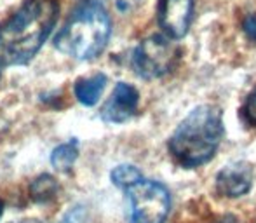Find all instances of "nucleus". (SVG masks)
I'll return each mask as SVG.
<instances>
[{"label":"nucleus","mask_w":256,"mask_h":223,"mask_svg":"<svg viewBox=\"0 0 256 223\" xmlns=\"http://www.w3.org/2000/svg\"><path fill=\"white\" fill-rule=\"evenodd\" d=\"M58 182L52 178L51 174H42L38 178L34 180V183L30 185V196L37 202H48V200L54 199V196L58 194Z\"/></svg>","instance_id":"obj_10"},{"label":"nucleus","mask_w":256,"mask_h":223,"mask_svg":"<svg viewBox=\"0 0 256 223\" xmlns=\"http://www.w3.org/2000/svg\"><path fill=\"white\" fill-rule=\"evenodd\" d=\"M84 220H86V210L82 206H77L68 211L60 223H84Z\"/></svg>","instance_id":"obj_14"},{"label":"nucleus","mask_w":256,"mask_h":223,"mask_svg":"<svg viewBox=\"0 0 256 223\" xmlns=\"http://www.w3.org/2000/svg\"><path fill=\"white\" fill-rule=\"evenodd\" d=\"M112 34L108 12L98 2H86L70 16L54 38V46L75 60H92L106 48Z\"/></svg>","instance_id":"obj_3"},{"label":"nucleus","mask_w":256,"mask_h":223,"mask_svg":"<svg viewBox=\"0 0 256 223\" xmlns=\"http://www.w3.org/2000/svg\"><path fill=\"white\" fill-rule=\"evenodd\" d=\"M2 213H4V204L0 202V216H2Z\"/></svg>","instance_id":"obj_17"},{"label":"nucleus","mask_w":256,"mask_h":223,"mask_svg":"<svg viewBox=\"0 0 256 223\" xmlns=\"http://www.w3.org/2000/svg\"><path fill=\"white\" fill-rule=\"evenodd\" d=\"M104 86H106V77L103 74H96L89 78H80L75 84V96L86 106H92L98 103L100 96L103 94Z\"/></svg>","instance_id":"obj_9"},{"label":"nucleus","mask_w":256,"mask_h":223,"mask_svg":"<svg viewBox=\"0 0 256 223\" xmlns=\"http://www.w3.org/2000/svg\"><path fill=\"white\" fill-rule=\"evenodd\" d=\"M242 28H244L246 37L250 38V40L256 42V14H250V16H246Z\"/></svg>","instance_id":"obj_15"},{"label":"nucleus","mask_w":256,"mask_h":223,"mask_svg":"<svg viewBox=\"0 0 256 223\" xmlns=\"http://www.w3.org/2000/svg\"><path fill=\"white\" fill-rule=\"evenodd\" d=\"M58 10L56 0H26L0 28V63H28L51 35Z\"/></svg>","instance_id":"obj_1"},{"label":"nucleus","mask_w":256,"mask_h":223,"mask_svg":"<svg viewBox=\"0 0 256 223\" xmlns=\"http://www.w3.org/2000/svg\"><path fill=\"white\" fill-rule=\"evenodd\" d=\"M78 157V148L77 143H64L60 145L58 148H54L52 156H51V164L58 171H68L72 166L75 164Z\"/></svg>","instance_id":"obj_11"},{"label":"nucleus","mask_w":256,"mask_h":223,"mask_svg":"<svg viewBox=\"0 0 256 223\" xmlns=\"http://www.w3.org/2000/svg\"><path fill=\"white\" fill-rule=\"evenodd\" d=\"M143 176L140 172L138 168L129 166V164H122V166H117L112 171V182L114 185H117L118 188H129L131 185H134L136 182H140Z\"/></svg>","instance_id":"obj_12"},{"label":"nucleus","mask_w":256,"mask_h":223,"mask_svg":"<svg viewBox=\"0 0 256 223\" xmlns=\"http://www.w3.org/2000/svg\"><path fill=\"white\" fill-rule=\"evenodd\" d=\"M178 60V49L162 35H152L140 42L132 52V68L142 78L152 80L169 74Z\"/></svg>","instance_id":"obj_5"},{"label":"nucleus","mask_w":256,"mask_h":223,"mask_svg":"<svg viewBox=\"0 0 256 223\" xmlns=\"http://www.w3.org/2000/svg\"><path fill=\"white\" fill-rule=\"evenodd\" d=\"M240 117H242L244 124L256 129V86L244 100V105L240 108Z\"/></svg>","instance_id":"obj_13"},{"label":"nucleus","mask_w":256,"mask_h":223,"mask_svg":"<svg viewBox=\"0 0 256 223\" xmlns=\"http://www.w3.org/2000/svg\"><path fill=\"white\" fill-rule=\"evenodd\" d=\"M12 223H42L40 220H34V218H32V220H21V222H12Z\"/></svg>","instance_id":"obj_16"},{"label":"nucleus","mask_w":256,"mask_h":223,"mask_svg":"<svg viewBox=\"0 0 256 223\" xmlns=\"http://www.w3.org/2000/svg\"><path fill=\"white\" fill-rule=\"evenodd\" d=\"M251 185H253V169L242 160L228 164L216 174V190L220 196L228 199H237L248 194Z\"/></svg>","instance_id":"obj_8"},{"label":"nucleus","mask_w":256,"mask_h":223,"mask_svg":"<svg viewBox=\"0 0 256 223\" xmlns=\"http://www.w3.org/2000/svg\"><path fill=\"white\" fill-rule=\"evenodd\" d=\"M194 16V0H158L157 20L158 26L172 40L186 35Z\"/></svg>","instance_id":"obj_6"},{"label":"nucleus","mask_w":256,"mask_h":223,"mask_svg":"<svg viewBox=\"0 0 256 223\" xmlns=\"http://www.w3.org/2000/svg\"><path fill=\"white\" fill-rule=\"evenodd\" d=\"M140 94L138 89L126 82H118L112 92L110 100L104 103L102 110L103 120L112 122V124H120L131 118L138 110Z\"/></svg>","instance_id":"obj_7"},{"label":"nucleus","mask_w":256,"mask_h":223,"mask_svg":"<svg viewBox=\"0 0 256 223\" xmlns=\"http://www.w3.org/2000/svg\"><path fill=\"white\" fill-rule=\"evenodd\" d=\"M222 138V110L212 105H199L180 122L169 138L168 148L178 166L194 169L214 157Z\"/></svg>","instance_id":"obj_2"},{"label":"nucleus","mask_w":256,"mask_h":223,"mask_svg":"<svg viewBox=\"0 0 256 223\" xmlns=\"http://www.w3.org/2000/svg\"><path fill=\"white\" fill-rule=\"evenodd\" d=\"M131 223H164L171 210V196L162 183L140 180L126 188Z\"/></svg>","instance_id":"obj_4"}]
</instances>
